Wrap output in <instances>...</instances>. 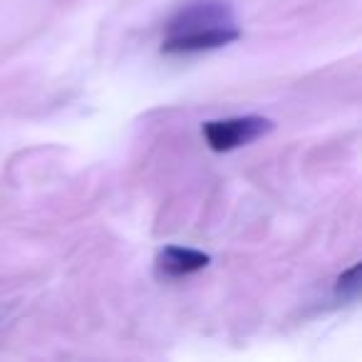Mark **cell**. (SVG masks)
<instances>
[{"label":"cell","mask_w":362,"mask_h":362,"mask_svg":"<svg viewBox=\"0 0 362 362\" xmlns=\"http://www.w3.org/2000/svg\"><path fill=\"white\" fill-rule=\"evenodd\" d=\"M268 132H273V122L261 115L216 119V122H206V124L202 127V134H204V139H206L209 149L218 151V154L251 144V141L266 136Z\"/></svg>","instance_id":"obj_1"},{"label":"cell","mask_w":362,"mask_h":362,"mask_svg":"<svg viewBox=\"0 0 362 362\" xmlns=\"http://www.w3.org/2000/svg\"><path fill=\"white\" fill-rule=\"evenodd\" d=\"M238 37H241L238 25L218 28V30H206V33H192V35H174V37H164L161 52H164V55H194V52L226 47V45H231V42H236Z\"/></svg>","instance_id":"obj_3"},{"label":"cell","mask_w":362,"mask_h":362,"mask_svg":"<svg viewBox=\"0 0 362 362\" xmlns=\"http://www.w3.org/2000/svg\"><path fill=\"white\" fill-rule=\"evenodd\" d=\"M211 263V256L197 248H184V246H166L156 256V268L161 276L166 278H184L199 273Z\"/></svg>","instance_id":"obj_4"},{"label":"cell","mask_w":362,"mask_h":362,"mask_svg":"<svg viewBox=\"0 0 362 362\" xmlns=\"http://www.w3.org/2000/svg\"><path fill=\"white\" fill-rule=\"evenodd\" d=\"M6 315H8V308H6V305H0V320H3Z\"/></svg>","instance_id":"obj_6"},{"label":"cell","mask_w":362,"mask_h":362,"mask_svg":"<svg viewBox=\"0 0 362 362\" xmlns=\"http://www.w3.org/2000/svg\"><path fill=\"white\" fill-rule=\"evenodd\" d=\"M218 28H236L231 6L223 0H202V3L184 6L166 23V37L218 30Z\"/></svg>","instance_id":"obj_2"},{"label":"cell","mask_w":362,"mask_h":362,"mask_svg":"<svg viewBox=\"0 0 362 362\" xmlns=\"http://www.w3.org/2000/svg\"><path fill=\"white\" fill-rule=\"evenodd\" d=\"M337 296H342V300H355L360 296V263H355L352 268H347L335 286Z\"/></svg>","instance_id":"obj_5"}]
</instances>
